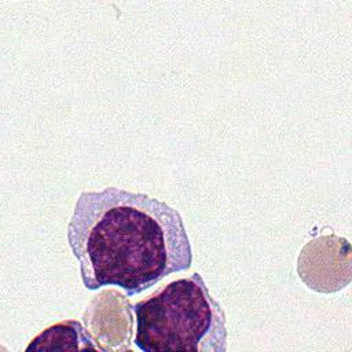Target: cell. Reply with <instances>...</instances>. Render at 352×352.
<instances>
[{"label": "cell", "instance_id": "cell-3", "mask_svg": "<svg viewBox=\"0 0 352 352\" xmlns=\"http://www.w3.org/2000/svg\"><path fill=\"white\" fill-rule=\"evenodd\" d=\"M98 351L92 334L77 320L58 322L36 336L26 351Z\"/></svg>", "mask_w": 352, "mask_h": 352}, {"label": "cell", "instance_id": "cell-1", "mask_svg": "<svg viewBox=\"0 0 352 352\" xmlns=\"http://www.w3.org/2000/svg\"><path fill=\"white\" fill-rule=\"evenodd\" d=\"M66 236L88 290L118 286L132 297L192 263L180 213L164 201L120 187L82 191Z\"/></svg>", "mask_w": 352, "mask_h": 352}, {"label": "cell", "instance_id": "cell-2", "mask_svg": "<svg viewBox=\"0 0 352 352\" xmlns=\"http://www.w3.org/2000/svg\"><path fill=\"white\" fill-rule=\"evenodd\" d=\"M135 344L144 352H226L227 327L221 305L194 272L160 287L133 305Z\"/></svg>", "mask_w": 352, "mask_h": 352}]
</instances>
